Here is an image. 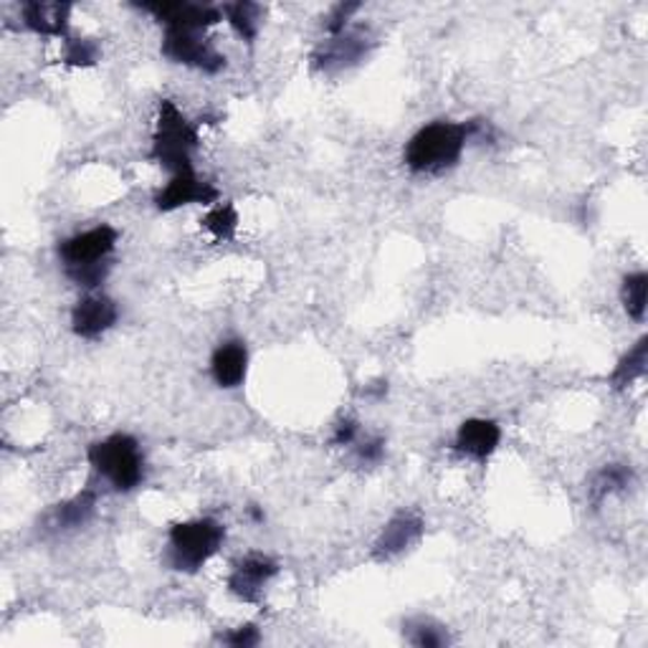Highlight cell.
<instances>
[{
  "mask_svg": "<svg viewBox=\"0 0 648 648\" xmlns=\"http://www.w3.org/2000/svg\"><path fill=\"white\" fill-rule=\"evenodd\" d=\"M94 511H97V492H82L72 497L69 501H64V505H58L54 511H51V527L58 532H69V530H79L89 522L94 517Z\"/></svg>",
  "mask_w": 648,
  "mask_h": 648,
  "instance_id": "16",
  "label": "cell"
},
{
  "mask_svg": "<svg viewBox=\"0 0 648 648\" xmlns=\"http://www.w3.org/2000/svg\"><path fill=\"white\" fill-rule=\"evenodd\" d=\"M23 25L39 36H58L66 39L69 31V3H46V0H31V3L21 6Z\"/></svg>",
  "mask_w": 648,
  "mask_h": 648,
  "instance_id": "15",
  "label": "cell"
},
{
  "mask_svg": "<svg viewBox=\"0 0 648 648\" xmlns=\"http://www.w3.org/2000/svg\"><path fill=\"white\" fill-rule=\"evenodd\" d=\"M226 527L213 517L187 519L170 527L168 560L181 573H198L206 562L224 548Z\"/></svg>",
  "mask_w": 648,
  "mask_h": 648,
  "instance_id": "5",
  "label": "cell"
},
{
  "mask_svg": "<svg viewBox=\"0 0 648 648\" xmlns=\"http://www.w3.org/2000/svg\"><path fill=\"white\" fill-rule=\"evenodd\" d=\"M646 292H648V277L644 271H634L620 284V302H624L626 314L634 322L646 320Z\"/></svg>",
  "mask_w": 648,
  "mask_h": 648,
  "instance_id": "20",
  "label": "cell"
},
{
  "mask_svg": "<svg viewBox=\"0 0 648 648\" xmlns=\"http://www.w3.org/2000/svg\"><path fill=\"white\" fill-rule=\"evenodd\" d=\"M246 372H249V349L241 339H226L213 349L210 375L216 386L234 390L246 380Z\"/></svg>",
  "mask_w": 648,
  "mask_h": 648,
  "instance_id": "14",
  "label": "cell"
},
{
  "mask_svg": "<svg viewBox=\"0 0 648 648\" xmlns=\"http://www.w3.org/2000/svg\"><path fill=\"white\" fill-rule=\"evenodd\" d=\"M142 11L155 15L165 29H187V31H206L210 25L224 21V11L203 3H142Z\"/></svg>",
  "mask_w": 648,
  "mask_h": 648,
  "instance_id": "11",
  "label": "cell"
},
{
  "mask_svg": "<svg viewBox=\"0 0 648 648\" xmlns=\"http://www.w3.org/2000/svg\"><path fill=\"white\" fill-rule=\"evenodd\" d=\"M423 537V519L413 511H398V515L386 525L375 542V558L390 560L398 558L400 552L411 550L413 544Z\"/></svg>",
  "mask_w": 648,
  "mask_h": 648,
  "instance_id": "13",
  "label": "cell"
},
{
  "mask_svg": "<svg viewBox=\"0 0 648 648\" xmlns=\"http://www.w3.org/2000/svg\"><path fill=\"white\" fill-rule=\"evenodd\" d=\"M646 363H648V339L641 337L624 357H620L616 370L611 372V386L618 390L634 386L636 380H641L646 375Z\"/></svg>",
  "mask_w": 648,
  "mask_h": 648,
  "instance_id": "19",
  "label": "cell"
},
{
  "mask_svg": "<svg viewBox=\"0 0 648 648\" xmlns=\"http://www.w3.org/2000/svg\"><path fill=\"white\" fill-rule=\"evenodd\" d=\"M162 56L168 62L191 66V69L218 74L226 66V56L218 54L216 48L206 41L203 31H187V29H165L162 36Z\"/></svg>",
  "mask_w": 648,
  "mask_h": 648,
  "instance_id": "6",
  "label": "cell"
},
{
  "mask_svg": "<svg viewBox=\"0 0 648 648\" xmlns=\"http://www.w3.org/2000/svg\"><path fill=\"white\" fill-rule=\"evenodd\" d=\"M198 130L187 122L181 107L173 99H162L158 107L150 160H155L170 175L185 173V170H193V152L198 150Z\"/></svg>",
  "mask_w": 648,
  "mask_h": 648,
  "instance_id": "3",
  "label": "cell"
},
{
  "mask_svg": "<svg viewBox=\"0 0 648 648\" xmlns=\"http://www.w3.org/2000/svg\"><path fill=\"white\" fill-rule=\"evenodd\" d=\"M249 517L253 522H263V511L259 507H249Z\"/></svg>",
  "mask_w": 648,
  "mask_h": 648,
  "instance_id": "28",
  "label": "cell"
},
{
  "mask_svg": "<svg viewBox=\"0 0 648 648\" xmlns=\"http://www.w3.org/2000/svg\"><path fill=\"white\" fill-rule=\"evenodd\" d=\"M119 234L112 226L101 224L89 231L66 238L58 246V259L64 263V274L76 287L97 289L112 271V253L117 249Z\"/></svg>",
  "mask_w": 648,
  "mask_h": 648,
  "instance_id": "2",
  "label": "cell"
},
{
  "mask_svg": "<svg viewBox=\"0 0 648 648\" xmlns=\"http://www.w3.org/2000/svg\"><path fill=\"white\" fill-rule=\"evenodd\" d=\"M89 464L115 492H132L144 482V454L140 441L130 433L94 441L89 446Z\"/></svg>",
  "mask_w": 648,
  "mask_h": 648,
  "instance_id": "4",
  "label": "cell"
},
{
  "mask_svg": "<svg viewBox=\"0 0 648 648\" xmlns=\"http://www.w3.org/2000/svg\"><path fill=\"white\" fill-rule=\"evenodd\" d=\"M218 201V187L198 177L195 170L170 175V181L155 193V208L173 213L183 206H213Z\"/></svg>",
  "mask_w": 648,
  "mask_h": 648,
  "instance_id": "7",
  "label": "cell"
},
{
  "mask_svg": "<svg viewBox=\"0 0 648 648\" xmlns=\"http://www.w3.org/2000/svg\"><path fill=\"white\" fill-rule=\"evenodd\" d=\"M357 11H360V3H337L330 11L327 21H324V31H327L330 36H339V33L347 31V23Z\"/></svg>",
  "mask_w": 648,
  "mask_h": 648,
  "instance_id": "24",
  "label": "cell"
},
{
  "mask_svg": "<svg viewBox=\"0 0 648 648\" xmlns=\"http://www.w3.org/2000/svg\"><path fill=\"white\" fill-rule=\"evenodd\" d=\"M261 641V634L259 628L253 624H246V626H238L234 630H228V634L220 636V644L226 646H234V648H251Z\"/></svg>",
  "mask_w": 648,
  "mask_h": 648,
  "instance_id": "25",
  "label": "cell"
},
{
  "mask_svg": "<svg viewBox=\"0 0 648 648\" xmlns=\"http://www.w3.org/2000/svg\"><path fill=\"white\" fill-rule=\"evenodd\" d=\"M99 58V44L91 39H66L64 64L66 66H91Z\"/></svg>",
  "mask_w": 648,
  "mask_h": 648,
  "instance_id": "23",
  "label": "cell"
},
{
  "mask_svg": "<svg viewBox=\"0 0 648 648\" xmlns=\"http://www.w3.org/2000/svg\"><path fill=\"white\" fill-rule=\"evenodd\" d=\"M224 15L231 23V29L241 36L246 44L259 36L261 21H263V8L259 3H249V0H241V3H228L220 8Z\"/></svg>",
  "mask_w": 648,
  "mask_h": 648,
  "instance_id": "18",
  "label": "cell"
},
{
  "mask_svg": "<svg viewBox=\"0 0 648 648\" xmlns=\"http://www.w3.org/2000/svg\"><path fill=\"white\" fill-rule=\"evenodd\" d=\"M501 429L492 418H468L456 431L454 449L474 462H486L499 449Z\"/></svg>",
  "mask_w": 648,
  "mask_h": 648,
  "instance_id": "12",
  "label": "cell"
},
{
  "mask_svg": "<svg viewBox=\"0 0 648 648\" xmlns=\"http://www.w3.org/2000/svg\"><path fill=\"white\" fill-rule=\"evenodd\" d=\"M403 634H406V641L415 648H441L451 641L446 628L433 624L431 618L408 620V624L403 626Z\"/></svg>",
  "mask_w": 648,
  "mask_h": 648,
  "instance_id": "21",
  "label": "cell"
},
{
  "mask_svg": "<svg viewBox=\"0 0 648 648\" xmlns=\"http://www.w3.org/2000/svg\"><path fill=\"white\" fill-rule=\"evenodd\" d=\"M370 39L365 31H345L339 36H330L324 44L314 51L312 62L314 69L324 74L343 72L347 66H355L368 56Z\"/></svg>",
  "mask_w": 648,
  "mask_h": 648,
  "instance_id": "9",
  "label": "cell"
},
{
  "mask_svg": "<svg viewBox=\"0 0 648 648\" xmlns=\"http://www.w3.org/2000/svg\"><path fill=\"white\" fill-rule=\"evenodd\" d=\"M382 456H386V441L382 439H365L357 446V458L363 464H380Z\"/></svg>",
  "mask_w": 648,
  "mask_h": 648,
  "instance_id": "27",
  "label": "cell"
},
{
  "mask_svg": "<svg viewBox=\"0 0 648 648\" xmlns=\"http://www.w3.org/2000/svg\"><path fill=\"white\" fill-rule=\"evenodd\" d=\"M634 468L626 464H608L603 466L598 474L593 476L591 486H587V499H591L593 507H601L605 499L613 497V494L628 492L634 486Z\"/></svg>",
  "mask_w": 648,
  "mask_h": 648,
  "instance_id": "17",
  "label": "cell"
},
{
  "mask_svg": "<svg viewBox=\"0 0 648 648\" xmlns=\"http://www.w3.org/2000/svg\"><path fill=\"white\" fill-rule=\"evenodd\" d=\"M360 441V425L353 418H345L335 425V433H332V443L335 446H353V443Z\"/></svg>",
  "mask_w": 648,
  "mask_h": 648,
  "instance_id": "26",
  "label": "cell"
},
{
  "mask_svg": "<svg viewBox=\"0 0 648 648\" xmlns=\"http://www.w3.org/2000/svg\"><path fill=\"white\" fill-rule=\"evenodd\" d=\"M468 142L466 122L439 119L418 130L406 142L403 162L415 175H443L454 170L462 160Z\"/></svg>",
  "mask_w": 648,
  "mask_h": 648,
  "instance_id": "1",
  "label": "cell"
},
{
  "mask_svg": "<svg viewBox=\"0 0 648 648\" xmlns=\"http://www.w3.org/2000/svg\"><path fill=\"white\" fill-rule=\"evenodd\" d=\"M119 320V306L107 294H87L74 304L72 330L82 339H99L115 327Z\"/></svg>",
  "mask_w": 648,
  "mask_h": 648,
  "instance_id": "10",
  "label": "cell"
},
{
  "mask_svg": "<svg viewBox=\"0 0 648 648\" xmlns=\"http://www.w3.org/2000/svg\"><path fill=\"white\" fill-rule=\"evenodd\" d=\"M201 224L206 226V231L216 236L218 241H231L238 231V213L231 203H218V206H213L206 213V218H203Z\"/></svg>",
  "mask_w": 648,
  "mask_h": 648,
  "instance_id": "22",
  "label": "cell"
},
{
  "mask_svg": "<svg viewBox=\"0 0 648 648\" xmlns=\"http://www.w3.org/2000/svg\"><path fill=\"white\" fill-rule=\"evenodd\" d=\"M279 575V562L263 552H249L236 562L231 575H228V591L238 601L259 603L263 587Z\"/></svg>",
  "mask_w": 648,
  "mask_h": 648,
  "instance_id": "8",
  "label": "cell"
}]
</instances>
